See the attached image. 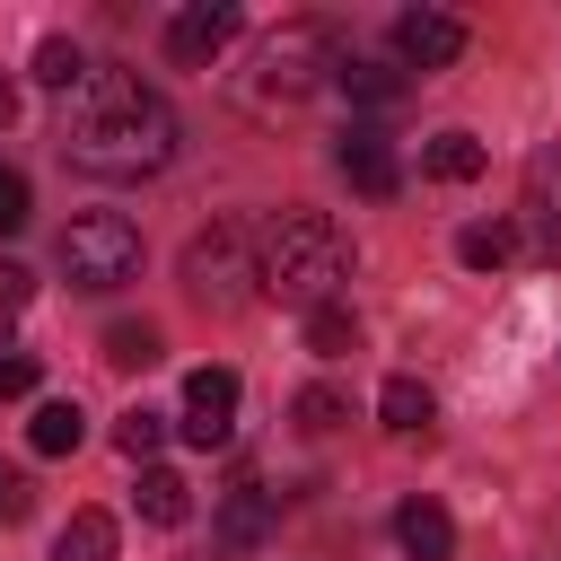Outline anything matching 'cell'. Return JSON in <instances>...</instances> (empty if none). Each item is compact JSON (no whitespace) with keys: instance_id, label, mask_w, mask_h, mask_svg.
I'll list each match as a JSON object with an SVG mask.
<instances>
[{"instance_id":"cell-1","label":"cell","mask_w":561,"mask_h":561,"mask_svg":"<svg viewBox=\"0 0 561 561\" xmlns=\"http://www.w3.org/2000/svg\"><path fill=\"white\" fill-rule=\"evenodd\" d=\"M61 158L79 175H105V184L158 175L175 158V105L140 70H88L61 105Z\"/></svg>"},{"instance_id":"cell-2","label":"cell","mask_w":561,"mask_h":561,"mask_svg":"<svg viewBox=\"0 0 561 561\" xmlns=\"http://www.w3.org/2000/svg\"><path fill=\"white\" fill-rule=\"evenodd\" d=\"M351 280V237L324 219V210H272L254 228V289L280 298V307H333Z\"/></svg>"},{"instance_id":"cell-3","label":"cell","mask_w":561,"mask_h":561,"mask_svg":"<svg viewBox=\"0 0 561 561\" xmlns=\"http://www.w3.org/2000/svg\"><path fill=\"white\" fill-rule=\"evenodd\" d=\"M342 70V35L324 26V18H289L263 53H254V96L263 105H289V96H307L316 79H333Z\"/></svg>"},{"instance_id":"cell-4","label":"cell","mask_w":561,"mask_h":561,"mask_svg":"<svg viewBox=\"0 0 561 561\" xmlns=\"http://www.w3.org/2000/svg\"><path fill=\"white\" fill-rule=\"evenodd\" d=\"M61 272H70V289H123V280H140V228L123 210H79L61 228Z\"/></svg>"},{"instance_id":"cell-5","label":"cell","mask_w":561,"mask_h":561,"mask_svg":"<svg viewBox=\"0 0 561 561\" xmlns=\"http://www.w3.org/2000/svg\"><path fill=\"white\" fill-rule=\"evenodd\" d=\"M184 289L202 307H237L254 289V219H210L193 245H184Z\"/></svg>"},{"instance_id":"cell-6","label":"cell","mask_w":561,"mask_h":561,"mask_svg":"<svg viewBox=\"0 0 561 561\" xmlns=\"http://www.w3.org/2000/svg\"><path fill=\"white\" fill-rule=\"evenodd\" d=\"M237 35H245V9H237V0H193V9L167 18V61L202 70V61H219Z\"/></svg>"},{"instance_id":"cell-7","label":"cell","mask_w":561,"mask_h":561,"mask_svg":"<svg viewBox=\"0 0 561 561\" xmlns=\"http://www.w3.org/2000/svg\"><path fill=\"white\" fill-rule=\"evenodd\" d=\"M175 430H184L193 447H228V438H237V368H193Z\"/></svg>"},{"instance_id":"cell-8","label":"cell","mask_w":561,"mask_h":561,"mask_svg":"<svg viewBox=\"0 0 561 561\" xmlns=\"http://www.w3.org/2000/svg\"><path fill=\"white\" fill-rule=\"evenodd\" d=\"M526 245L543 263H561V140H543L526 158Z\"/></svg>"},{"instance_id":"cell-9","label":"cell","mask_w":561,"mask_h":561,"mask_svg":"<svg viewBox=\"0 0 561 561\" xmlns=\"http://www.w3.org/2000/svg\"><path fill=\"white\" fill-rule=\"evenodd\" d=\"M465 53V18H447V9H403L394 18V61L403 70H447Z\"/></svg>"},{"instance_id":"cell-10","label":"cell","mask_w":561,"mask_h":561,"mask_svg":"<svg viewBox=\"0 0 561 561\" xmlns=\"http://www.w3.org/2000/svg\"><path fill=\"white\" fill-rule=\"evenodd\" d=\"M333 167H342L368 202H394V193H403V158H394V140H386V131H368V123H351V131H342Z\"/></svg>"},{"instance_id":"cell-11","label":"cell","mask_w":561,"mask_h":561,"mask_svg":"<svg viewBox=\"0 0 561 561\" xmlns=\"http://www.w3.org/2000/svg\"><path fill=\"white\" fill-rule=\"evenodd\" d=\"M263 535H272V491H263V482H237V491L219 500V552L245 561V552H263Z\"/></svg>"},{"instance_id":"cell-12","label":"cell","mask_w":561,"mask_h":561,"mask_svg":"<svg viewBox=\"0 0 561 561\" xmlns=\"http://www.w3.org/2000/svg\"><path fill=\"white\" fill-rule=\"evenodd\" d=\"M394 543H403L412 561H456V517H447L438 500H403V508H394Z\"/></svg>"},{"instance_id":"cell-13","label":"cell","mask_w":561,"mask_h":561,"mask_svg":"<svg viewBox=\"0 0 561 561\" xmlns=\"http://www.w3.org/2000/svg\"><path fill=\"white\" fill-rule=\"evenodd\" d=\"M482 158H491V149H482L473 131H430V140H421V167H430L438 184H473Z\"/></svg>"},{"instance_id":"cell-14","label":"cell","mask_w":561,"mask_h":561,"mask_svg":"<svg viewBox=\"0 0 561 561\" xmlns=\"http://www.w3.org/2000/svg\"><path fill=\"white\" fill-rule=\"evenodd\" d=\"M131 500H140L149 526H184V517H193V482L167 473V465H140V491H131Z\"/></svg>"},{"instance_id":"cell-15","label":"cell","mask_w":561,"mask_h":561,"mask_svg":"<svg viewBox=\"0 0 561 561\" xmlns=\"http://www.w3.org/2000/svg\"><path fill=\"white\" fill-rule=\"evenodd\" d=\"M333 79H342V96H351V105H394V96L412 88L394 61H359V53H342V70H333Z\"/></svg>"},{"instance_id":"cell-16","label":"cell","mask_w":561,"mask_h":561,"mask_svg":"<svg viewBox=\"0 0 561 561\" xmlns=\"http://www.w3.org/2000/svg\"><path fill=\"white\" fill-rule=\"evenodd\" d=\"M79 438H88V412L79 403H35V421H26V447L35 456H70Z\"/></svg>"},{"instance_id":"cell-17","label":"cell","mask_w":561,"mask_h":561,"mask_svg":"<svg viewBox=\"0 0 561 561\" xmlns=\"http://www.w3.org/2000/svg\"><path fill=\"white\" fill-rule=\"evenodd\" d=\"M377 421L403 430V438L430 430V386H421V377H386V386H377Z\"/></svg>"},{"instance_id":"cell-18","label":"cell","mask_w":561,"mask_h":561,"mask_svg":"<svg viewBox=\"0 0 561 561\" xmlns=\"http://www.w3.org/2000/svg\"><path fill=\"white\" fill-rule=\"evenodd\" d=\"M307 351L316 359H342V351H359V316L333 298V307H307Z\"/></svg>"},{"instance_id":"cell-19","label":"cell","mask_w":561,"mask_h":561,"mask_svg":"<svg viewBox=\"0 0 561 561\" xmlns=\"http://www.w3.org/2000/svg\"><path fill=\"white\" fill-rule=\"evenodd\" d=\"M53 552H61V561H114V517H105V508H79Z\"/></svg>"},{"instance_id":"cell-20","label":"cell","mask_w":561,"mask_h":561,"mask_svg":"<svg viewBox=\"0 0 561 561\" xmlns=\"http://www.w3.org/2000/svg\"><path fill=\"white\" fill-rule=\"evenodd\" d=\"M456 254H465L473 272H500V263L517 254V228H508V219H473V228L456 237Z\"/></svg>"},{"instance_id":"cell-21","label":"cell","mask_w":561,"mask_h":561,"mask_svg":"<svg viewBox=\"0 0 561 561\" xmlns=\"http://www.w3.org/2000/svg\"><path fill=\"white\" fill-rule=\"evenodd\" d=\"M79 79H88L79 44H70V35H44V44H35V88H61V96H70Z\"/></svg>"},{"instance_id":"cell-22","label":"cell","mask_w":561,"mask_h":561,"mask_svg":"<svg viewBox=\"0 0 561 561\" xmlns=\"http://www.w3.org/2000/svg\"><path fill=\"white\" fill-rule=\"evenodd\" d=\"M114 447H123L131 465H149V456L167 447V412H149V403H131V412L114 421Z\"/></svg>"},{"instance_id":"cell-23","label":"cell","mask_w":561,"mask_h":561,"mask_svg":"<svg viewBox=\"0 0 561 561\" xmlns=\"http://www.w3.org/2000/svg\"><path fill=\"white\" fill-rule=\"evenodd\" d=\"M105 359L114 368H149L158 359V324H105Z\"/></svg>"},{"instance_id":"cell-24","label":"cell","mask_w":561,"mask_h":561,"mask_svg":"<svg viewBox=\"0 0 561 561\" xmlns=\"http://www.w3.org/2000/svg\"><path fill=\"white\" fill-rule=\"evenodd\" d=\"M289 412H298V430H316V438H324V430H342V412H351V403H342V386H307Z\"/></svg>"},{"instance_id":"cell-25","label":"cell","mask_w":561,"mask_h":561,"mask_svg":"<svg viewBox=\"0 0 561 561\" xmlns=\"http://www.w3.org/2000/svg\"><path fill=\"white\" fill-rule=\"evenodd\" d=\"M26 298H35V272H26V263H0V342H9V324L26 316Z\"/></svg>"},{"instance_id":"cell-26","label":"cell","mask_w":561,"mask_h":561,"mask_svg":"<svg viewBox=\"0 0 561 561\" xmlns=\"http://www.w3.org/2000/svg\"><path fill=\"white\" fill-rule=\"evenodd\" d=\"M18 228H26V175L0 167V237H18Z\"/></svg>"},{"instance_id":"cell-27","label":"cell","mask_w":561,"mask_h":561,"mask_svg":"<svg viewBox=\"0 0 561 561\" xmlns=\"http://www.w3.org/2000/svg\"><path fill=\"white\" fill-rule=\"evenodd\" d=\"M0 394H35V359H26V351L0 359Z\"/></svg>"},{"instance_id":"cell-28","label":"cell","mask_w":561,"mask_h":561,"mask_svg":"<svg viewBox=\"0 0 561 561\" xmlns=\"http://www.w3.org/2000/svg\"><path fill=\"white\" fill-rule=\"evenodd\" d=\"M0 517H26V473L0 465Z\"/></svg>"},{"instance_id":"cell-29","label":"cell","mask_w":561,"mask_h":561,"mask_svg":"<svg viewBox=\"0 0 561 561\" xmlns=\"http://www.w3.org/2000/svg\"><path fill=\"white\" fill-rule=\"evenodd\" d=\"M9 123H18V88L0 79V131H9Z\"/></svg>"}]
</instances>
